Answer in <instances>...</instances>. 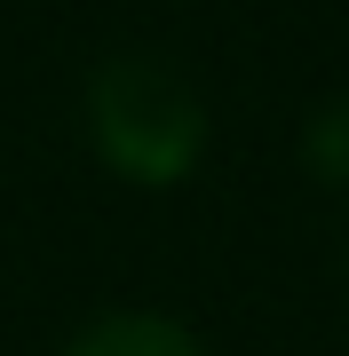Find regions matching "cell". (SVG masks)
Returning <instances> with one entry per match:
<instances>
[{"instance_id":"cell-1","label":"cell","mask_w":349,"mask_h":356,"mask_svg":"<svg viewBox=\"0 0 349 356\" xmlns=\"http://www.w3.org/2000/svg\"><path fill=\"white\" fill-rule=\"evenodd\" d=\"M88 151L135 191H175L207 159V95L159 56H104L88 72Z\"/></svg>"},{"instance_id":"cell-2","label":"cell","mask_w":349,"mask_h":356,"mask_svg":"<svg viewBox=\"0 0 349 356\" xmlns=\"http://www.w3.org/2000/svg\"><path fill=\"white\" fill-rule=\"evenodd\" d=\"M64 356H215V348L167 309H104L64 341Z\"/></svg>"},{"instance_id":"cell-3","label":"cell","mask_w":349,"mask_h":356,"mask_svg":"<svg viewBox=\"0 0 349 356\" xmlns=\"http://www.w3.org/2000/svg\"><path fill=\"white\" fill-rule=\"evenodd\" d=\"M302 166L325 182V191H349V88L325 95L310 119H302Z\"/></svg>"}]
</instances>
